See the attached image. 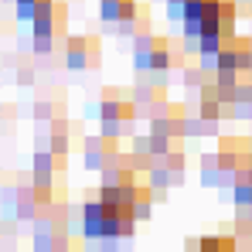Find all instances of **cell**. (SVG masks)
I'll return each mask as SVG.
<instances>
[{
  "mask_svg": "<svg viewBox=\"0 0 252 252\" xmlns=\"http://www.w3.org/2000/svg\"><path fill=\"white\" fill-rule=\"evenodd\" d=\"M62 34H65V7L51 0L34 14V48L51 51L55 38H62Z\"/></svg>",
  "mask_w": 252,
  "mask_h": 252,
  "instance_id": "1",
  "label": "cell"
},
{
  "mask_svg": "<svg viewBox=\"0 0 252 252\" xmlns=\"http://www.w3.org/2000/svg\"><path fill=\"white\" fill-rule=\"evenodd\" d=\"M99 113H102V126H106V136H116L120 129H126V126L133 123V102L126 99L120 89H106Z\"/></svg>",
  "mask_w": 252,
  "mask_h": 252,
  "instance_id": "2",
  "label": "cell"
},
{
  "mask_svg": "<svg viewBox=\"0 0 252 252\" xmlns=\"http://www.w3.org/2000/svg\"><path fill=\"white\" fill-rule=\"evenodd\" d=\"M215 68H228V72H246V68H252V41L228 34L221 41V48H218V55H215Z\"/></svg>",
  "mask_w": 252,
  "mask_h": 252,
  "instance_id": "3",
  "label": "cell"
},
{
  "mask_svg": "<svg viewBox=\"0 0 252 252\" xmlns=\"http://www.w3.org/2000/svg\"><path fill=\"white\" fill-rule=\"evenodd\" d=\"M65 58H68L72 68H92L99 62V41L95 38H68Z\"/></svg>",
  "mask_w": 252,
  "mask_h": 252,
  "instance_id": "4",
  "label": "cell"
},
{
  "mask_svg": "<svg viewBox=\"0 0 252 252\" xmlns=\"http://www.w3.org/2000/svg\"><path fill=\"white\" fill-rule=\"evenodd\" d=\"M136 10V0H102V17L106 21H123V17H129Z\"/></svg>",
  "mask_w": 252,
  "mask_h": 252,
  "instance_id": "5",
  "label": "cell"
},
{
  "mask_svg": "<svg viewBox=\"0 0 252 252\" xmlns=\"http://www.w3.org/2000/svg\"><path fill=\"white\" fill-rule=\"evenodd\" d=\"M198 252H235V239H225V235H208L198 242Z\"/></svg>",
  "mask_w": 252,
  "mask_h": 252,
  "instance_id": "6",
  "label": "cell"
},
{
  "mask_svg": "<svg viewBox=\"0 0 252 252\" xmlns=\"http://www.w3.org/2000/svg\"><path fill=\"white\" fill-rule=\"evenodd\" d=\"M44 3H51V0H17V17H24V21H34V14L41 10Z\"/></svg>",
  "mask_w": 252,
  "mask_h": 252,
  "instance_id": "7",
  "label": "cell"
}]
</instances>
